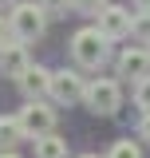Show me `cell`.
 Here are the masks:
<instances>
[{"mask_svg":"<svg viewBox=\"0 0 150 158\" xmlns=\"http://www.w3.org/2000/svg\"><path fill=\"white\" fill-rule=\"evenodd\" d=\"M79 12H87V16H99L103 8H107V0H71Z\"/></svg>","mask_w":150,"mask_h":158,"instance_id":"obj_13","label":"cell"},{"mask_svg":"<svg viewBox=\"0 0 150 158\" xmlns=\"http://www.w3.org/2000/svg\"><path fill=\"white\" fill-rule=\"evenodd\" d=\"M150 75V52L131 48L119 56V79H146Z\"/></svg>","mask_w":150,"mask_h":158,"instance_id":"obj_7","label":"cell"},{"mask_svg":"<svg viewBox=\"0 0 150 158\" xmlns=\"http://www.w3.org/2000/svg\"><path fill=\"white\" fill-rule=\"evenodd\" d=\"M71 52H75V59H79L83 67H99V63L107 59V36H103L99 28H83V32H75Z\"/></svg>","mask_w":150,"mask_h":158,"instance_id":"obj_2","label":"cell"},{"mask_svg":"<svg viewBox=\"0 0 150 158\" xmlns=\"http://www.w3.org/2000/svg\"><path fill=\"white\" fill-rule=\"evenodd\" d=\"M0 48H4V20H0Z\"/></svg>","mask_w":150,"mask_h":158,"instance_id":"obj_18","label":"cell"},{"mask_svg":"<svg viewBox=\"0 0 150 158\" xmlns=\"http://www.w3.org/2000/svg\"><path fill=\"white\" fill-rule=\"evenodd\" d=\"M131 32H134L138 40H146V44H150V16H138V20L131 24Z\"/></svg>","mask_w":150,"mask_h":158,"instance_id":"obj_14","label":"cell"},{"mask_svg":"<svg viewBox=\"0 0 150 158\" xmlns=\"http://www.w3.org/2000/svg\"><path fill=\"white\" fill-rule=\"evenodd\" d=\"M107 158H142V150H138L134 142L123 138V142H115V146H111V154H107Z\"/></svg>","mask_w":150,"mask_h":158,"instance_id":"obj_12","label":"cell"},{"mask_svg":"<svg viewBox=\"0 0 150 158\" xmlns=\"http://www.w3.org/2000/svg\"><path fill=\"white\" fill-rule=\"evenodd\" d=\"M4 4H12V0H0V8H4Z\"/></svg>","mask_w":150,"mask_h":158,"instance_id":"obj_21","label":"cell"},{"mask_svg":"<svg viewBox=\"0 0 150 158\" xmlns=\"http://www.w3.org/2000/svg\"><path fill=\"white\" fill-rule=\"evenodd\" d=\"M20 138H24V127H20V118H0V150H12Z\"/></svg>","mask_w":150,"mask_h":158,"instance_id":"obj_11","label":"cell"},{"mask_svg":"<svg viewBox=\"0 0 150 158\" xmlns=\"http://www.w3.org/2000/svg\"><path fill=\"white\" fill-rule=\"evenodd\" d=\"M36 158H67V142H63L59 135L36 138Z\"/></svg>","mask_w":150,"mask_h":158,"instance_id":"obj_10","label":"cell"},{"mask_svg":"<svg viewBox=\"0 0 150 158\" xmlns=\"http://www.w3.org/2000/svg\"><path fill=\"white\" fill-rule=\"evenodd\" d=\"M8 28H12V36H16L20 44L40 40V36H44V28H48V12H44L40 4H16L12 16H8Z\"/></svg>","mask_w":150,"mask_h":158,"instance_id":"obj_1","label":"cell"},{"mask_svg":"<svg viewBox=\"0 0 150 158\" xmlns=\"http://www.w3.org/2000/svg\"><path fill=\"white\" fill-rule=\"evenodd\" d=\"M131 24H134V16L127 12V8H119V4H107V8L99 12V32H103L107 40L127 36V32H131Z\"/></svg>","mask_w":150,"mask_h":158,"instance_id":"obj_5","label":"cell"},{"mask_svg":"<svg viewBox=\"0 0 150 158\" xmlns=\"http://www.w3.org/2000/svg\"><path fill=\"white\" fill-rule=\"evenodd\" d=\"M0 158H16V154H12V150H0Z\"/></svg>","mask_w":150,"mask_h":158,"instance_id":"obj_19","label":"cell"},{"mask_svg":"<svg viewBox=\"0 0 150 158\" xmlns=\"http://www.w3.org/2000/svg\"><path fill=\"white\" fill-rule=\"evenodd\" d=\"M79 158H99V154H79Z\"/></svg>","mask_w":150,"mask_h":158,"instance_id":"obj_20","label":"cell"},{"mask_svg":"<svg viewBox=\"0 0 150 158\" xmlns=\"http://www.w3.org/2000/svg\"><path fill=\"white\" fill-rule=\"evenodd\" d=\"M52 95L59 99V103H75V99H83V91H87V83H83V75H75V71H56L52 75V87H48Z\"/></svg>","mask_w":150,"mask_h":158,"instance_id":"obj_6","label":"cell"},{"mask_svg":"<svg viewBox=\"0 0 150 158\" xmlns=\"http://www.w3.org/2000/svg\"><path fill=\"white\" fill-rule=\"evenodd\" d=\"M138 107H146V111H150V75L138 79Z\"/></svg>","mask_w":150,"mask_h":158,"instance_id":"obj_15","label":"cell"},{"mask_svg":"<svg viewBox=\"0 0 150 158\" xmlns=\"http://www.w3.org/2000/svg\"><path fill=\"white\" fill-rule=\"evenodd\" d=\"M28 67H32V63H28V48H20V44L0 48V71H4L8 79H20Z\"/></svg>","mask_w":150,"mask_h":158,"instance_id":"obj_8","label":"cell"},{"mask_svg":"<svg viewBox=\"0 0 150 158\" xmlns=\"http://www.w3.org/2000/svg\"><path fill=\"white\" fill-rule=\"evenodd\" d=\"M142 138L150 142V111H146V118H142Z\"/></svg>","mask_w":150,"mask_h":158,"instance_id":"obj_17","label":"cell"},{"mask_svg":"<svg viewBox=\"0 0 150 158\" xmlns=\"http://www.w3.org/2000/svg\"><path fill=\"white\" fill-rule=\"evenodd\" d=\"M67 4H71V0H44V4H40V8H44V12H63V8H67Z\"/></svg>","mask_w":150,"mask_h":158,"instance_id":"obj_16","label":"cell"},{"mask_svg":"<svg viewBox=\"0 0 150 158\" xmlns=\"http://www.w3.org/2000/svg\"><path fill=\"white\" fill-rule=\"evenodd\" d=\"M20 127H24V135H36V138H44V135H52V127H56V111L48 107V103H28L24 111H20Z\"/></svg>","mask_w":150,"mask_h":158,"instance_id":"obj_4","label":"cell"},{"mask_svg":"<svg viewBox=\"0 0 150 158\" xmlns=\"http://www.w3.org/2000/svg\"><path fill=\"white\" fill-rule=\"evenodd\" d=\"M83 99H87V107L95 115H115L119 111V83L115 79H91Z\"/></svg>","mask_w":150,"mask_h":158,"instance_id":"obj_3","label":"cell"},{"mask_svg":"<svg viewBox=\"0 0 150 158\" xmlns=\"http://www.w3.org/2000/svg\"><path fill=\"white\" fill-rule=\"evenodd\" d=\"M48 87H52V71H44V67H28V71L20 75V91L28 99H40Z\"/></svg>","mask_w":150,"mask_h":158,"instance_id":"obj_9","label":"cell"}]
</instances>
